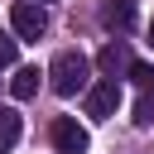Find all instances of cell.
<instances>
[{"instance_id":"1","label":"cell","mask_w":154,"mask_h":154,"mask_svg":"<svg viewBox=\"0 0 154 154\" xmlns=\"http://www.w3.org/2000/svg\"><path fill=\"white\" fill-rule=\"evenodd\" d=\"M48 87L58 91V96H77V91H87L91 87V58L87 53H77V48H63L53 63H48Z\"/></svg>"},{"instance_id":"2","label":"cell","mask_w":154,"mask_h":154,"mask_svg":"<svg viewBox=\"0 0 154 154\" xmlns=\"http://www.w3.org/2000/svg\"><path fill=\"white\" fill-rule=\"evenodd\" d=\"M10 24H14L19 38H38V34L48 29V10H43L38 0H19V5L10 10Z\"/></svg>"},{"instance_id":"3","label":"cell","mask_w":154,"mask_h":154,"mask_svg":"<svg viewBox=\"0 0 154 154\" xmlns=\"http://www.w3.org/2000/svg\"><path fill=\"white\" fill-rule=\"evenodd\" d=\"M48 135H53V149H58V154H87V144H91L87 130H82L72 116H58V120L48 125Z\"/></svg>"},{"instance_id":"4","label":"cell","mask_w":154,"mask_h":154,"mask_svg":"<svg viewBox=\"0 0 154 154\" xmlns=\"http://www.w3.org/2000/svg\"><path fill=\"white\" fill-rule=\"evenodd\" d=\"M116 106H120V82H91L87 87V116L91 120H106V116H116Z\"/></svg>"},{"instance_id":"5","label":"cell","mask_w":154,"mask_h":154,"mask_svg":"<svg viewBox=\"0 0 154 154\" xmlns=\"http://www.w3.org/2000/svg\"><path fill=\"white\" fill-rule=\"evenodd\" d=\"M96 67H101V77H106V82H120V72H130V53H125V43H120V38H111V43L96 53Z\"/></svg>"},{"instance_id":"6","label":"cell","mask_w":154,"mask_h":154,"mask_svg":"<svg viewBox=\"0 0 154 154\" xmlns=\"http://www.w3.org/2000/svg\"><path fill=\"white\" fill-rule=\"evenodd\" d=\"M101 24L111 34H130L135 29V0H106L101 5Z\"/></svg>"},{"instance_id":"7","label":"cell","mask_w":154,"mask_h":154,"mask_svg":"<svg viewBox=\"0 0 154 154\" xmlns=\"http://www.w3.org/2000/svg\"><path fill=\"white\" fill-rule=\"evenodd\" d=\"M38 77H43L38 67H19V72L10 77V96H14V101H29V96H38Z\"/></svg>"},{"instance_id":"8","label":"cell","mask_w":154,"mask_h":154,"mask_svg":"<svg viewBox=\"0 0 154 154\" xmlns=\"http://www.w3.org/2000/svg\"><path fill=\"white\" fill-rule=\"evenodd\" d=\"M14 144H19V111H0V154H14Z\"/></svg>"},{"instance_id":"9","label":"cell","mask_w":154,"mask_h":154,"mask_svg":"<svg viewBox=\"0 0 154 154\" xmlns=\"http://www.w3.org/2000/svg\"><path fill=\"white\" fill-rule=\"evenodd\" d=\"M135 125H140V130L154 125V91H140V96H135Z\"/></svg>"},{"instance_id":"10","label":"cell","mask_w":154,"mask_h":154,"mask_svg":"<svg viewBox=\"0 0 154 154\" xmlns=\"http://www.w3.org/2000/svg\"><path fill=\"white\" fill-rule=\"evenodd\" d=\"M130 77H135L140 91H154V67H149V63H130Z\"/></svg>"},{"instance_id":"11","label":"cell","mask_w":154,"mask_h":154,"mask_svg":"<svg viewBox=\"0 0 154 154\" xmlns=\"http://www.w3.org/2000/svg\"><path fill=\"white\" fill-rule=\"evenodd\" d=\"M14 58H19V38L0 34V67H14Z\"/></svg>"},{"instance_id":"12","label":"cell","mask_w":154,"mask_h":154,"mask_svg":"<svg viewBox=\"0 0 154 154\" xmlns=\"http://www.w3.org/2000/svg\"><path fill=\"white\" fill-rule=\"evenodd\" d=\"M149 43H154V24H149Z\"/></svg>"}]
</instances>
